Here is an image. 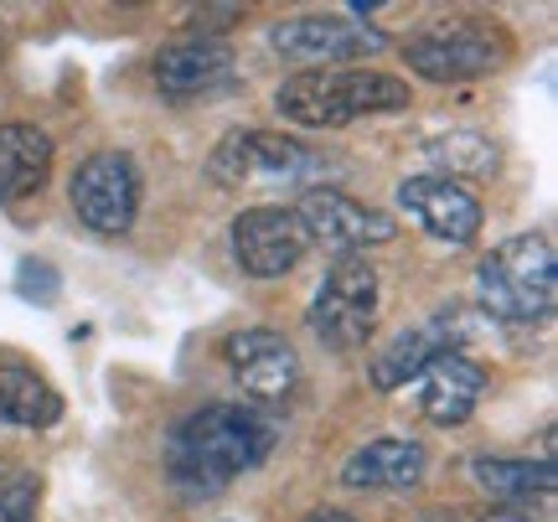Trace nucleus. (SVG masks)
Listing matches in <instances>:
<instances>
[{
  "label": "nucleus",
  "instance_id": "obj_24",
  "mask_svg": "<svg viewBox=\"0 0 558 522\" xmlns=\"http://www.w3.org/2000/svg\"><path fill=\"white\" fill-rule=\"evenodd\" d=\"M305 522H357V518H352V512H337V507H316Z\"/></svg>",
  "mask_w": 558,
  "mask_h": 522
},
{
  "label": "nucleus",
  "instance_id": "obj_17",
  "mask_svg": "<svg viewBox=\"0 0 558 522\" xmlns=\"http://www.w3.org/2000/svg\"><path fill=\"white\" fill-rule=\"evenodd\" d=\"M471 476H476V486L486 491V497H497L501 507H527L533 497L538 502H548L558 486V471L554 461H507V456H476L471 461Z\"/></svg>",
  "mask_w": 558,
  "mask_h": 522
},
{
  "label": "nucleus",
  "instance_id": "obj_16",
  "mask_svg": "<svg viewBox=\"0 0 558 522\" xmlns=\"http://www.w3.org/2000/svg\"><path fill=\"white\" fill-rule=\"evenodd\" d=\"M52 135L37 124H0V202L37 197L52 177Z\"/></svg>",
  "mask_w": 558,
  "mask_h": 522
},
{
  "label": "nucleus",
  "instance_id": "obj_9",
  "mask_svg": "<svg viewBox=\"0 0 558 522\" xmlns=\"http://www.w3.org/2000/svg\"><path fill=\"white\" fill-rule=\"evenodd\" d=\"M295 218L305 228V239L320 243L326 254H362L373 243H393L399 239V222L383 207H367V202L347 197L337 186H311L305 197L295 202Z\"/></svg>",
  "mask_w": 558,
  "mask_h": 522
},
{
  "label": "nucleus",
  "instance_id": "obj_2",
  "mask_svg": "<svg viewBox=\"0 0 558 522\" xmlns=\"http://www.w3.org/2000/svg\"><path fill=\"white\" fill-rule=\"evenodd\" d=\"M409 83L378 68H311V73H290L275 88V109L290 124L305 130H341L367 114H399L409 109Z\"/></svg>",
  "mask_w": 558,
  "mask_h": 522
},
{
  "label": "nucleus",
  "instance_id": "obj_7",
  "mask_svg": "<svg viewBox=\"0 0 558 522\" xmlns=\"http://www.w3.org/2000/svg\"><path fill=\"white\" fill-rule=\"evenodd\" d=\"M269 47L300 73L311 68H341V62H367L388 47L383 26H362L337 11H311V16H284L269 26Z\"/></svg>",
  "mask_w": 558,
  "mask_h": 522
},
{
  "label": "nucleus",
  "instance_id": "obj_14",
  "mask_svg": "<svg viewBox=\"0 0 558 522\" xmlns=\"http://www.w3.org/2000/svg\"><path fill=\"white\" fill-rule=\"evenodd\" d=\"M414 383H418V414L439 424V429H456V424L476 414L481 393H486V367L471 362L465 352H439Z\"/></svg>",
  "mask_w": 558,
  "mask_h": 522
},
{
  "label": "nucleus",
  "instance_id": "obj_21",
  "mask_svg": "<svg viewBox=\"0 0 558 522\" xmlns=\"http://www.w3.org/2000/svg\"><path fill=\"white\" fill-rule=\"evenodd\" d=\"M16 295H21V301H32V305H52L62 295L58 269H52L47 259H21V269H16Z\"/></svg>",
  "mask_w": 558,
  "mask_h": 522
},
{
  "label": "nucleus",
  "instance_id": "obj_18",
  "mask_svg": "<svg viewBox=\"0 0 558 522\" xmlns=\"http://www.w3.org/2000/svg\"><path fill=\"white\" fill-rule=\"evenodd\" d=\"M0 420L21 429H52L62 420V393L26 362H0Z\"/></svg>",
  "mask_w": 558,
  "mask_h": 522
},
{
  "label": "nucleus",
  "instance_id": "obj_3",
  "mask_svg": "<svg viewBox=\"0 0 558 522\" xmlns=\"http://www.w3.org/2000/svg\"><path fill=\"white\" fill-rule=\"evenodd\" d=\"M481 316L497 326H543L558 305V254L548 233H512L476 264Z\"/></svg>",
  "mask_w": 558,
  "mask_h": 522
},
{
  "label": "nucleus",
  "instance_id": "obj_8",
  "mask_svg": "<svg viewBox=\"0 0 558 522\" xmlns=\"http://www.w3.org/2000/svg\"><path fill=\"white\" fill-rule=\"evenodd\" d=\"M68 202L88 233L120 239L135 228L140 213V166L130 150H94L88 161H78L73 181H68Z\"/></svg>",
  "mask_w": 558,
  "mask_h": 522
},
{
  "label": "nucleus",
  "instance_id": "obj_10",
  "mask_svg": "<svg viewBox=\"0 0 558 522\" xmlns=\"http://www.w3.org/2000/svg\"><path fill=\"white\" fill-rule=\"evenodd\" d=\"M305 228H300L295 207H279V202H259V207H243L233 218V259L248 280H279L305 259Z\"/></svg>",
  "mask_w": 558,
  "mask_h": 522
},
{
  "label": "nucleus",
  "instance_id": "obj_12",
  "mask_svg": "<svg viewBox=\"0 0 558 522\" xmlns=\"http://www.w3.org/2000/svg\"><path fill=\"white\" fill-rule=\"evenodd\" d=\"M222 357L233 367L239 388L254 403H290L300 388V357L295 347L284 342L269 326H248V331H233L222 342Z\"/></svg>",
  "mask_w": 558,
  "mask_h": 522
},
{
  "label": "nucleus",
  "instance_id": "obj_20",
  "mask_svg": "<svg viewBox=\"0 0 558 522\" xmlns=\"http://www.w3.org/2000/svg\"><path fill=\"white\" fill-rule=\"evenodd\" d=\"M37 497H41V482L32 471H5L0 476V518L5 522H32L37 518Z\"/></svg>",
  "mask_w": 558,
  "mask_h": 522
},
{
  "label": "nucleus",
  "instance_id": "obj_4",
  "mask_svg": "<svg viewBox=\"0 0 558 522\" xmlns=\"http://www.w3.org/2000/svg\"><path fill=\"white\" fill-rule=\"evenodd\" d=\"M403 62L424 83H471L492 78L512 62V37L501 21L486 16H445L424 21L414 37H403Z\"/></svg>",
  "mask_w": 558,
  "mask_h": 522
},
{
  "label": "nucleus",
  "instance_id": "obj_19",
  "mask_svg": "<svg viewBox=\"0 0 558 522\" xmlns=\"http://www.w3.org/2000/svg\"><path fill=\"white\" fill-rule=\"evenodd\" d=\"M424 161L439 166L435 177H486L492 166H497V150L486 135L476 130H450V135H435V141H424Z\"/></svg>",
  "mask_w": 558,
  "mask_h": 522
},
{
  "label": "nucleus",
  "instance_id": "obj_5",
  "mask_svg": "<svg viewBox=\"0 0 558 522\" xmlns=\"http://www.w3.org/2000/svg\"><path fill=\"white\" fill-rule=\"evenodd\" d=\"M326 171L305 141L275 135V130H228L218 150L207 156V177L218 186H326L316 181Z\"/></svg>",
  "mask_w": 558,
  "mask_h": 522
},
{
  "label": "nucleus",
  "instance_id": "obj_6",
  "mask_svg": "<svg viewBox=\"0 0 558 522\" xmlns=\"http://www.w3.org/2000/svg\"><path fill=\"white\" fill-rule=\"evenodd\" d=\"M373 326H378V269L367 254H341L311 301V331L337 352H357L367 347Z\"/></svg>",
  "mask_w": 558,
  "mask_h": 522
},
{
  "label": "nucleus",
  "instance_id": "obj_23",
  "mask_svg": "<svg viewBox=\"0 0 558 522\" xmlns=\"http://www.w3.org/2000/svg\"><path fill=\"white\" fill-rule=\"evenodd\" d=\"M486 522H548V518H538V512H533V502H527V507H492V512H486Z\"/></svg>",
  "mask_w": 558,
  "mask_h": 522
},
{
  "label": "nucleus",
  "instance_id": "obj_13",
  "mask_svg": "<svg viewBox=\"0 0 558 522\" xmlns=\"http://www.w3.org/2000/svg\"><path fill=\"white\" fill-rule=\"evenodd\" d=\"M399 207L409 213V218L429 233L435 243H450V248H465V243H476L481 222H486V213H481V202L460 186V181L450 177H403L399 181Z\"/></svg>",
  "mask_w": 558,
  "mask_h": 522
},
{
  "label": "nucleus",
  "instance_id": "obj_25",
  "mask_svg": "<svg viewBox=\"0 0 558 522\" xmlns=\"http://www.w3.org/2000/svg\"><path fill=\"white\" fill-rule=\"evenodd\" d=\"M0 522H5V518H0Z\"/></svg>",
  "mask_w": 558,
  "mask_h": 522
},
{
  "label": "nucleus",
  "instance_id": "obj_15",
  "mask_svg": "<svg viewBox=\"0 0 558 522\" xmlns=\"http://www.w3.org/2000/svg\"><path fill=\"white\" fill-rule=\"evenodd\" d=\"M424 471H429V456L418 440L378 435L341 461V486H352V491H414L424 482Z\"/></svg>",
  "mask_w": 558,
  "mask_h": 522
},
{
  "label": "nucleus",
  "instance_id": "obj_1",
  "mask_svg": "<svg viewBox=\"0 0 558 522\" xmlns=\"http://www.w3.org/2000/svg\"><path fill=\"white\" fill-rule=\"evenodd\" d=\"M275 450V424L254 403H202L171 429L166 471L181 497H218L233 476L264 465Z\"/></svg>",
  "mask_w": 558,
  "mask_h": 522
},
{
  "label": "nucleus",
  "instance_id": "obj_11",
  "mask_svg": "<svg viewBox=\"0 0 558 522\" xmlns=\"http://www.w3.org/2000/svg\"><path fill=\"white\" fill-rule=\"evenodd\" d=\"M150 73H156V88L166 99H207V94L233 88L239 58H233L228 37H181L160 47Z\"/></svg>",
  "mask_w": 558,
  "mask_h": 522
},
{
  "label": "nucleus",
  "instance_id": "obj_22",
  "mask_svg": "<svg viewBox=\"0 0 558 522\" xmlns=\"http://www.w3.org/2000/svg\"><path fill=\"white\" fill-rule=\"evenodd\" d=\"M192 37H222L233 21H243V5H192Z\"/></svg>",
  "mask_w": 558,
  "mask_h": 522
}]
</instances>
